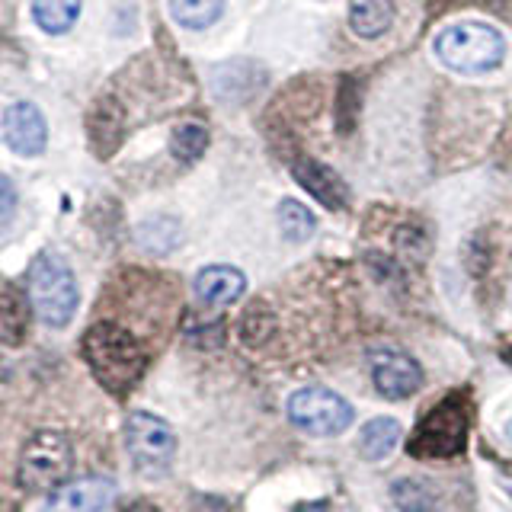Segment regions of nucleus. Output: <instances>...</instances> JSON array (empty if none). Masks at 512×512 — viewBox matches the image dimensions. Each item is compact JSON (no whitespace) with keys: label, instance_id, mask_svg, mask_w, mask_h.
<instances>
[{"label":"nucleus","instance_id":"23","mask_svg":"<svg viewBox=\"0 0 512 512\" xmlns=\"http://www.w3.org/2000/svg\"><path fill=\"white\" fill-rule=\"evenodd\" d=\"M13 212H16V186L10 176L0 173V228L13 218Z\"/></svg>","mask_w":512,"mask_h":512},{"label":"nucleus","instance_id":"12","mask_svg":"<svg viewBox=\"0 0 512 512\" xmlns=\"http://www.w3.org/2000/svg\"><path fill=\"white\" fill-rule=\"evenodd\" d=\"M87 132H90L93 151L100 157H109L119 148L122 132H125V112L112 96H103V100L93 103L90 116H87Z\"/></svg>","mask_w":512,"mask_h":512},{"label":"nucleus","instance_id":"5","mask_svg":"<svg viewBox=\"0 0 512 512\" xmlns=\"http://www.w3.org/2000/svg\"><path fill=\"white\" fill-rule=\"evenodd\" d=\"M74 452L71 439L58 429H39L23 445L20 455V487L29 493L39 490H58L64 484V477L71 474Z\"/></svg>","mask_w":512,"mask_h":512},{"label":"nucleus","instance_id":"20","mask_svg":"<svg viewBox=\"0 0 512 512\" xmlns=\"http://www.w3.org/2000/svg\"><path fill=\"white\" fill-rule=\"evenodd\" d=\"M276 333V317L266 308V304H250L247 314L240 317V336H244L247 346H263L269 343V336Z\"/></svg>","mask_w":512,"mask_h":512},{"label":"nucleus","instance_id":"7","mask_svg":"<svg viewBox=\"0 0 512 512\" xmlns=\"http://www.w3.org/2000/svg\"><path fill=\"white\" fill-rule=\"evenodd\" d=\"M285 413L298 429L311 432V436H340V432L352 426V416H356L346 397L330 388H320V384L295 391L288 397Z\"/></svg>","mask_w":512,"mask_h":512},{"label":"nucleus","instance_id":"1","mask_svg":"<svg viewBox=\"0 0 512 512\" xmlns=\"http://www.w3.org/2000/svg\"><path fill=\"white\" fill-rule=\"evenodd\" d=\"M80 352H84V362L90 365L93 378L116 397H125L132 391L141 381L144 368H148L144 346L125 327L109 324V320H100L84 333Z\"/></svg>","mask_w":512,"mask_h":512},{"label":"nucleus","instance_id":"22","mask_svg":"<svg viewBox=\"0 0 512 512\" xmlns=\"http://www.w3.org/2000/svg\"><path fill=\"white\" fill-rule=\"evenodd\" d=\"M170 221L173 218H151L148 224H141V231H138V240L148 250L154 253H167L176 247V240L173 237H164V228H170Z\"/></svg>","mask_w":512,"mask_h":512},{"label":"nucleus","instance_id":"11","mask_svg":"<svg viewBox=\"0 0 512 512\" xmlns=\"http://www.w3.org/2000/svg\"><path fill=\"white\" fill-rule=\"evenodd\" d=\"M292 176L311 192L317 202H324L333 212L349 205V192L343 186V180L336 176V170H330L327 164H320L314 157H295L292 160Z\"/></svg>","mask_w":512,"mask_h":512},{"label":"nucleus","instance_id":"9","mask_svg":"<svg viewBox=\"0 0 512 512\" xmlns=\"http://www.w3.org/2000/svg\"><path fill=\"white\" fill-rule=\"evenodd\" d=\"M112 500H116V484L109 477L93 474L52 490L42 512H103Z\"/></svg>","mask_w":512,"mask_h":512},{"label":"nucleus","instance_id":"21","mask_svg":"<svg viewBox=\"0 0 512 512\" xmlns=\"http://www.w3.org/2000/svg\"><path fill=\"white\" fill-rule=\"evenodd\" d=\"M205 148H208V132L202 125H196V122H186V125H180L173 132V138H170V151H173V157H180V160H199L202 154H205Z\"/></svg>","mask_w":512,"mask_h":512},{"label":"nucleus","instance_id":"15","mask_svg":"<svg viewBox=\"0 0 512 512\" xmlns=\"http://www.w3.org/2000/svg\"><path fill=\"white\" fill-rule=\"evenodd\" d=\"M400 442V423L388 420V416H378V420L365 423L362 436H359V448H362V458L368 461H381L394 452V445Z\"/></svg>","mask_w":512,"mask_h":512},{"label":"nucleus","instance_id":"18","mask_svg":"<svg viewBox=\"0 0 512 512\" xmlns=\"http://www.w3.org/2000/svg\"><path fill=\"white\" fill-rule=\"evenodd\" d=\"M170 10H173V20L180 26L205 29L221 16L224 0H170Z\"/></svg>","mask_w":512,"mask_h":512},{"label":"nucleus","instance_id":"24","mask_svg":"<svg viewBox=\"0 0 512 512\" xmlns=\"http://www.w3.org/2000/svg\"><path fill=\"white\" fill-rule=\"evenodd\" d=\"M122 512H160V509L151 506V503H135V506H128V509H122Z\"/></svg>","mask_w":512,"mask_h":512},{"label":"nucleus","instance_id":"16","mask_svg":"<svg viewBox=\"0 0 512 512\" xmlns=\"http://www.w3.org/2000/svg\"><path fill=\"white\" fill-rule=\"evenodd\" d=\"M32 16H36V23L58 36V32H68L77 16H80V0H36L32 4Z\"/></svg>","mask_w":512,"mask_h":512},{"label":"nucleus","instance_id":"19","mask_svg":"<svg viewBox=\"0 0 512 512\" xmlns=\"http://www.w3.org/2000/svg\"><path fill=\"white\" fill-rule=\"evenodd\" d=\"M279 228H282V234H285L288 240H295V244H301V240H308V237L314 234L317 221H314V215H311L301 202L285 199V202L279 205Z\"/></svg>","mask_w":512,"mask_h":512},{"label":"nucleus","instance_id":"14","mask_svg":"<svg viewBox=\"0 0 512 512\" xmlns=\"http://www.w3.org/2000/svg\"><path fill=\"white\" fill-rule=\"evenodd\" d=\"M394 23L391 0H349V26L362 39H378Z\"/></svg>","mask_w":512,"mask_h":512},{"label":"nucleus","instance_id":"8","mask_svg":"<svg viewBox=\"0 0 512 512\" xmlns=\"http://www.w3.org/2000/svg\"><path fill=\"white\" fill-rule=\"evenodd\" d=\"M368 368H372V381L378 394L391 400L413 397L423 384V372L416 359L394 346H375L368 352Z\"/></svg>","mask_w":512,"mask_h":512},{"label":"nucleus","instance_id":"4","mask_svg":"<svg viewBox=\"0 0 512 512\" xmlns=\"http://www.w3.org/2000/svg\"><path fill=\"white\" fill-rule=\"evenodd\" d=\"M436 55L452 71L480 74V71H493L496 64L503 61L506 42L493 26L468 20V23H455V26H448V29L439 32Z\"/></svg>","mask_w":512,"mask_h":512},{"label":"nucleus","instance_id":"13","mask_svg":"<svg viewBox=\"0 0 512 512\" xmlns=\"http://www.w3.org/2000/svg\"><path fill=\"white\" fill-rule=\"evenodd\" d=\"M247 288V279L244 272L234 269V266H205L199 276H196V295L205 301V304H234L240 295H244Z\"/></svg>","mask_w":512,"mask_h":512},{"label":"nucleus","instance_id":"17","mask_svg":"<svg viewBox=\"0 0 512 512\" xmlns=\"http://www.w3.org/2000/svg\"><path fill=\"white\" fill-rule=\"evenodd\" d=\"M391 496H394L400 512H432L439 503L436 490H432L420 477H400L391 487Z\"/></svg>","mask_w":512,"mask_h":512},{"label":"nucleus","instance_id":"2","mask_svg":"<svg viewBox=\"0 0 512 512\" xmlns=\"http://www.w3.org/2000/svg\"><path fill=\"white\" fill-rule=\"evenodd\" d=\"M471 436V400L464 391L448 394L432 407L407 442L413 458H455L468 448Z\"/></svg>","mask_w":512,"mask_h":512},{"label":"nucleus","instance_id":"10","mask_svg":"<svg viewBox=\"0 0 512 512\" xmlns=\"http://www.w3.org/2000/svg\"><path fill=\"white\" fill-rule=\"evenodd\" d=\"M4 138L7 144L23 157H36L48 144V125L42 112L32 103H13L4 112Z\"/></svg>","mask_w":512,"mask_h":512},{"label":"nucleus","instance_id":"6","mask_svg":"<svg viewBox=\"0 0 512 512\" xmlns=\"http://www.w3.org/2000/svg\"><path fill=\"white\" fill-rule=\"evenodd\" d=\"M125 448L135 471L144 477H160L176 458V436L167 420L154 413H132L125 420Z\"/></svg>","mask_w":512,"mask_h":512},{"label":"nucleus","instance_id":"3","mask_svg":"<svg viewBox=\"0 0 512 512\" xmlns=\"http://www.w3.org/2000/svg\"><path fill=\"white\" fill-rule=\"evenodd\" d=\"M26 292L32 301V311L42 317L48 327H68L77 311V279L71 266L55 253H42L32 260L26 272Z\"/></svg>","mask_w":512,"mask_h":512}]
</instances>
